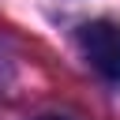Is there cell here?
<instances>
[{
    "label": "cell",
    "instance_id": "cell-1",
    "mask_svg": "<svg viewBox=\"0 0 120 120\" xmlns=\"http://www.w3.org/2000/svg\"><path fill=\"white\" fill-rule=\"evenodd\" d=\"M79 49L101 79L120 82V22H112V19L82 22L79 26Z\"/></svg>",
    "mask_w": 120,
    "mask_h": 120
},
{
    "label": "cell",
    "instance_id": "cell-2",
    "mask_svg": "<svg viewBox=\"0 0 120 120\" xmlns=\"http://www.w3.org/2000/svg\"><path fill=\"white\" fill-rule=\"evenodd\" d=\"M34 120H71V116H64V112H41V116H34Z\"/></svg>",
    "mask_w": 120,
    "mask_h": 120
}]
</instances>
